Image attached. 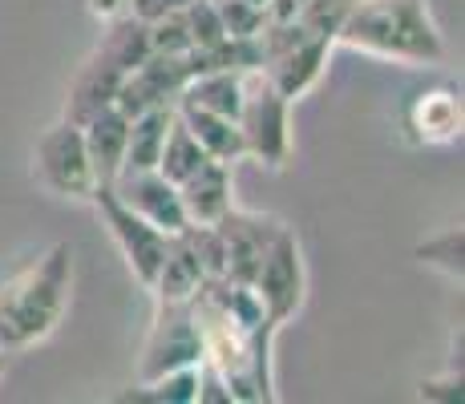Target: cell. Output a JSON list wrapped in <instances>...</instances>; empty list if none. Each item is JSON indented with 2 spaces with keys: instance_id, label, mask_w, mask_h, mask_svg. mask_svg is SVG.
Segmentation results:
<instances>
[{
  "instance_id": "cell-1",
  "label": "cell",
  "mask_w": 465,
  "mask_h": 404,
  "mask_svg": "<svg viewBox=\"0 0 465 404\" xmlns=\"http://www.w3.org/2000/svg\"><path fill=\"white\" fill-rule=\"evenodd\" d=\"M336 44L417 69L445 65L450 57L429 0H352L348 16L340 21Z\"/></svg>"
},
{
  "instance_id": "cell-2",
  "label": "cell",
  "mask_w": 465,
  "mask_h": 404,
  "mask_svg": "<svg viewBox=\"0 0 465 404\" xmlns=\"http://www.w3.org/2000/svg\"><path fill=\"white\" fill-rule=\"evenodd\" d=\"M74 287V247L53 242L33 263H25L13 280L0 283V348L21 352L57 331L69 308Z\"/></svg>"
},
{
  "instance_id": "cell-3",
  "label": "cell",
  "mask_w": 465,
  "mask_h": 404,
  "mask_svg": "<svg viewBox=\"0 0 465 404\" xmlns=\"http://www.w3.org/2000/svg\"><path fill=\"white\" fill-rule=\"evenodd\" d=\"M146 57H150V25L146 21H138V16H130V13L105 21V33H102V41H97V49L82 61L74 85H69L65 113H61V118L82 125L85 118H94L97 110L114 105V94H118L122 77H126L134 65H142Z\"/></svg>"
},
{
  "instance_id": "cell-4",
  "label": "cell",
  "mask_w": 465,
  "mask_h": 404,
  "mask_svg": "<svg viewBox=\"0 0 465 404\" xmlns=\"http://www.w3.org/2000/svg\"><path fill=\"white\" fill-rule=\"evenodd\" d=\"M332 49V37L303 29L300 21H267L259 33V74L296 105L324 77Z\"/></svg>"
},
{
  "instance_id": "cell-5",
  "label": "cell",
  "mask_w": 465,
  "mask_h": 404,
  "mask_svg": "<svg viewBox=\"0 0 465 404\" xmlns=\"http://www.w3.org/2000/svg\"><path fill=\"white\" fill-rule=\"evenodd\" d=\"M239 133H243L247 158L267 170H283L292 158V102L272 85L259 69L243 81V105H239Z\"/></svg>"
},
{
  "instance_id": "cell-6",
  "label": "cell",
  "mask_w": 465,
  "mask_h": 404,
  "mask_svg": "<svg viewBox=\"0 0 465 404\" xmlns=\"http://www.w3.org/2000/svg\"><path fill=\"white\" fill-rule=\"evenodd\" d=\"M252 291L259 295V303H263V316L280 331L288 328V323L300 316L303 303H308V263H303V247L288 222L267 242L263 259H259V267L252 275Z\"/></svg>"
},
{
  "instance_id": "cell-7",
  "label": "cell",
  "mask_w": 465,
  "mask_h": 404,
  "mask_svg": "<svg viewBox=\"0 0 465 404\" xmlns=\"http://www.w3.org/2000/svg\"><path fill=\"white\" fill-rule=\"evenodd\" d=\"M33 182L41 191L57 194V199L89 202L97 178H94V166H89L85 138L77 122L61 118L37 138V146H33Z\"/></svg>"
},
{
  "instance_id": "cell-8",
  "label": "cell",
  "mask_w": 465,
  "mask_h": 404,
  "mask_svg": "<svg viewBox=\"0 0 465 404\" xmlns=\"http://www.w3.org/2000/svg\"><path fill=\"white\" fill-rule=\"evenodd\" d=\"M89 202L97 206L102 227L110 231L114 247L122 251V259H126V267L134 271V280L150 291V283H154L158 267H163V259H166L170 235H166V231H158L154 222H146L138 211H130V206L118 199V191H114L110 182H97L94 194H89Z\"/></svg>"
},
{
  "instance_id": "cell-9",
  "label": "cell",
  "mask_w": 465,
  "mask_h": 404,
  "mask_svg": "<svg viewBox=\"0 0 465 404\" xmlns=\"http://www.w3.org/2000/svg\"><path fill=\"white\" fill-rule=\"evenodd\" d=\"M191 364H203V336L191 300H154V323L142 344L138 380H154Z\"/></svg>"
},
{
  "instance_id": "cell-10",
  "label": "cell",
  "mask_w": 465,
  "mask_h": 404,
  "mask_svg": "<svg viewBox=\"0 0 465 404\" xmlns=\"http://www.w3.org/2000/svg\"><path fill=\"white\" fill-rule=\"evenodd\" d=\"M461 125H465L461 89H453V85L417 89V94L401 105V138L413 150L453 146V142L461 138Z\"/></svg>"
},
{
  "instance_id": "cell-11",
  "label": "cell",
  "mask_w": 465,
  "mask_h": 404,
  "mask_svg": "<svg viewBox=\"0 0 465 404\" xmlns=\"http://www.w3.org/2000/svg\"><path fill=\"white\" fill-rule=\"evenodd\" d=\"M191 81V57H170V53H150L142 65H134L126 77H122L118 94H114V105H118L126 118H138V113L154 110V105H174L178 94Z\"/></svg>"
},
{
  "instance_id": "cell-12",
  "label": "cell",
  "mask_w": 465,
  "mask_h": 404,
  "mask_svg": "<svg viewBox=\"0 0 465 404\" xmlns=\"http://www.w3.org/2000/svg\"><path fill=\"white\" fill-rule=\"evenodd\" d=\"M283 222L275 214H259V211H239L231 206L219 222H214V235L223 247V275L219 280H235V283H252L259 259H263L267 242L275 239Z\"/></svg>"
},
{
  "instance_id": "cell-13",
  "label": "cell",
  "mask_w": 465,
  "mask_h": 404,
  "mask_svg": "<svg viewBox=\"0 0 465 404\" xmlns=\"http://www.w3.org/2000/svg\"><path fill=\"white\" fill-rule=\"evenodd\" d=\"M110 186L118 191V199L126 202L130 211H138L142 219L154 222L166 235H178V231L191 227L186 211H183V199H178V186L158 174V170H122Z\"/></svg>"
},
{
  "instance_id": "cell-14",
  "label": "cell",
  "mask_w": 465,
  "mask_h": 404,
  "mask_svg": "<svg viewBox=\"0 0 465 404\" xmlns=\"http://www.w3.org/2000/svg\"><path fill=\"white\" fill-rule=\"evenodd\" d=\"M178 199H183V211H186L191 227H214V222L235 206V178H231V166L207 158L186 182H178Z\"/></svg>"
},
{
  "instance_id": "cell-15",
  "label": "cell",
  "mask_w": 465,
  "mask_h": 404,
  "mask_svg": "<svg viewBox=\"0 0 465 404\" xmlns=\"http://www.w3.org/2000/svg\"><path fill=\"white\" fill-rule=\"evenodd\" d=\"M126 133H130V118L118 105H105L94 118L82 122V138H85V154L94 166L97 182H114L126 166Z\"/></svg>"
},
{
  "instance_id": "cell-16",
  "label": "cell",
  "mask_w": 465,
  "mask_h": 404,
  "mask_svg": "<svg viewBox=\"0 0 465 404\" xmlns=\"http://www.w3.org/2000/svg\"><path fill=\"white\" fill-rule=\"evenodd\" d=\"M207 283V267H203L199 242H194V231H178L170 235L166 259L158 267L154 283H150V295L154 300H194V291Z\"/></svg>"
},
{
  "instance_id": "cell-17",
  "label": "cell",
  "mask_w": 465,
  "mask_h": 404,
  "mask_svg": "<svg viewBox=\"0 0 465 404\" xmlns=\"http://www.w3.org/2000/svg\"><path fill=\"white\" fill-rule=\"evenodd\" d=\"M174 110H178V118L186 122V130L199 138V146L207 150V158L227 162V166H235L239 158H247L243 133H239L235 118L211 113V110H203V105H194V102H174Z\"/></svg>"
},
{
  "instance_id": "cell-18",
  "label": "cell",
  "mask_w": 465,
  "mask_h": 404,
  "mask_svg": "<svg viewBox=\"0 0 465 404\" xmlns=\"http://www.w3.org/2000/svg\"><path fill=\"white\" fill-rule=\"evenodd\" d=\"M170 122H174V105H154V110L130 118L126 166H122V170H158V154H163V142H166Z\"/></svg>"
},
{
  "instance_id": "cell-19",
  "label": "cell",
  "mask_w": 465,
  "mask_h": 404,
  "mask_svg": "<svg viewBox=\"0 0 465 404\" xmlns=\"http://www.w3.org/2000/svg\"><path fill=\"white\" fill-rule=\"evenodd\" d=\"M243 81H247V74H235V69L199 74V77L186 81V89L178 94V102H194L211 113H223V118H239V105H243Z\"/></svg>"
},
{
  "instance_id": "cell-20",
  "label": "cell",
  "mask_w": 465,
  "mask_h": 404,
  "mask_svg": "<svg viewBox=\"0 0 465 404\" xmlns=\"http://www.w3.org/2000/svg\"><path fill=\"white\" fill-rule=\"evenodd\" d=\"M199 368H174L166 376L154 380H138L134 389H126L118 400H134V404H199Z\"/></svg>"
},
{
  "instance_id": "cell-21",
  "label": "cell",
  "mask_w": 465,
  "mask_h": 404,
  "mask_svg": "<svg viewBox=\"0 0 465 404\" xmlns=\"http://www.w3.org/2000/svg\"><path fill=\"white\" fill-rule=\"evenodd\" d=\"M203 162H207V150L199 146V138L186 130V122L178 118V110H174V122H170L166 142H163V154H158V174L178 186V182H186Z\"/></svg>"
},
{
  "instance_id": "cell-22",
  "label": "cell",
  "mask_w": 465,
  "mask_h": 404,
  "mask_svg": "<svg viewBox=\"0 0 465 404\" xmlns=\"http://www.w3.org/2000/svg\"><path fill=\"white\" fill-rule=\"evenodd\" d=\"M413 255H417V263L421 267H433V271H441L445 280L461 283L465 280V231H461V222L421 239L413 247Z\"/></svg>"
},
{
  "instance_id": "cell-23",
  "label": "cell",
  "mask_w": 465,
  "mask_h": 404,
  "mask_svg": "<svg viewBox=\"0 0 465 404\" xmlns=\"http://www.w3.org/2000/svg\"><path fill=\"white\" fill-rule=\"evenodd\" d=\"M214 13H219L227 37H259L267 25V8L252 5V0H211Z\"/></svg>"
},
{
  "instance_id": "cell-24",
  "label": "cell",
  "mask_w": 465,
  "mask_h": 404,
  "mask_svg": "<svg viewBox=\"0 0 465 404\" xmlns=\"http://www.w3.org/2000/svg\"><path fill=\"white\" fill-rule=\"evenodd\" d=\"M417 400H425V404H458L461 400V372L458 368H445V372H437V376H425V380L417 384Z\"/></svg>"
},
{
  "instance_id": "cell-25",
  "label": "cell",
  "mask_w": 465,
  "mask_h": 404,
  "mask_svg": "<svg viewBox=\"0 0 465 404\" xmlns=\"http://www.w3.org/2000/svg\"><path fill=\"white\" fill-rule=\"evenodd\" d=\"M186 5H191V0H130L126 13L138 16V21H146V25H154V21H163V16L183 13Z\"/></svg>"
},
{
  "instance_id": "cell-26",
  "label": "cell",
  "mask_w": 465,
  "mask_h": 404,
  "mask_svg": "<svg viewBox=\"0 0 465 404\" xmlns=\"http://www.w3.org/2000/svg\"><path fill=\"white\" fill-rule=\"evenodd\" d=\"M85 5H89V13H94L97 21H114V16L126 13L130 0H85Z\"/></svg>"
},
{
  "instance_id": "cell-27",
  "label": "cell",
  "mask_w": 465,
  "mask_h": 404,
  "mask_svg": "<svg viewBox=\"0 0 465 404\" xmlns=\"http://www.w3.org/2000/svg\"><path fill=\"white\" fill-rule=\"evenodd\" d=\"M5 372H8V352L0 348V380H5Z\"/></svg>"
},
{
  "instance_id": "cell-28",
  "label": "cell",
  "mask_w": 465,
  "mask_h": 404,
  "mask_svg": "<svg viewBox=\"0 0 465 404\" xmlns=\"http://www.w3.org/2000/svg\"><path fill=\"white\" fill-rule=\"evenodd\" d=\"M252 5H263V8H267V0H252Z\"/></svg>"
}]
</instances>
